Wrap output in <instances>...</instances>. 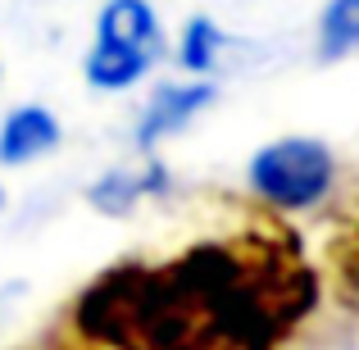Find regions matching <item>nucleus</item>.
<instances>
[{"instance_id":"obj_4","label":"nucleus","mask_w":359,"mask_h":350,"mask_svg":"<svg viewBox=\"0 0 359 350\" xmlns=\"http://www.w3.org/2000/svg\"><path fill=\"white\" fill-rule=\"evenodd\" d=\"M60 119L41 105H23L14 109L5 123H0V164L18 168V164H32V159L50 155L60 146Z\"/></svg>"},{"instance_id":"obj_8","label":"nucleus","mask_w":359,"mask_h":350,"mask_svg":"<svg viewBox=\"0 0 359 350\" xmlns=\"http://www.w3.org/2000/svg\"><path fill=\"white\" fill-rule=\"evenodd\" d=\"M359 51V0H327L318 14V60H341Z\"/></svg>"},{"instance_id":"obj_6","label":"nucleus","mask_w":359,"mask_h":350,"mask_svg":"<svg viewBox=\"0 0 359 350\" xmlns=\"http://www.w3.org/2000/svg\"><path fill=\"white\" fill-rule=\"evenodd\" d=\"M323 255H327V278H332L341 305L359 314V201L337 219Z\"/></svg>"},{"instance_id":"obj_9","label":"nucleus","mask_w":359,"mask_h":350,"mask_svg":"<svg viewBox=\"0 0 359 350\" xmlns=\"http://www.w3.org/2000/svg\"><path fill=\"white\" fill-rule=\"evenodd\" d=\"M164 187V168L159 164H150V173H137V177H128V173H109V177H100L96 187H91V205L96 210H105V214H123V210H132L137 205V196L141 191H159Z\"/></svg>"},{"instance_id":"obj_10","label":"nucleus","mask_w":359,"mask_h":350,"mask_svg":"<svg viewBox=\"0 0 359 350\" xmlns=\"http://www.w3.org/2000/svg\"><path fill=\"white\" fill-rule=\"evenodd\" d=\"M219 51H223V32L210 23V18H191L187 32H182V64L191 73H205L214 60H219Z\"/></svg>"},{"instance_id":"obj_3","label":"nucleus","mask_w":359,"mask_h":350,"mask_svg":"<svg viewBox=\"0 0 359 350\" xmlns=\"http://www.w3.org/2000/svg\"><path fill=\"white\" fill-rule=\"evenodd\" d=\"M96 41H118L128 51H141L146 60L164 55V32L146 0H105L96 18Z\"/></svg>"},{"instance_id":"obj_7","label":"nucleus","mask_w":359,"mask_h":350,"mask_svg":"<svg viewBox=\"0 0 359 350\" xmlns=\"http://www.w3.org/2000/svg\"><path fill=\"white\" fill-rule=\"evenodd\" d=\"M150 64L155 60H146L141 51H128V46H118V41H96L87 51L82 73H87V82L96 91H123V87H132V82L146 78Z\"/></svg>"},{"instance_id":"obj_2","label":"nucleus","mask_w":359,"mask_h":350,"mask_svg":"<svg viewBox=\"0 0 359 350\" xmlns=\"http://www.w3.org/2000/svg\"><path fill=\"white\" fill-rule=\"evenodd\" d=\"M332 150L314 137H282L269 141L250 159V187L269 210H309L332 191Z\"/></svg>"},{"instance_id":"obj_1","label":"nucleus","mask_w":359,"mask_h":350,"mask_svg":"<svg viewBox=\"0 0 359 350\" xmlns=\"http://www.w3.org/2000/svg\"><path fill=\"white\" fill-rule=\"evenodd\" d=\"M318 309V273L300 236L250 219L168 260L100 269L64 309V342L118 350H264Z\"/></svg>"},{"instance_id":"obj_11","label":"nucleus","mask_w":359,"mask_h":350,"mask_svg":"<svg viewBox=\"0 0 359 350\" xmlns=\"http://www.w3.org/2000/svg\"><path fill=\"white\" fill-rule=\"evenodd\" d=\"M0 210H5V187H0Z\"/></svg>"},{"instance_id":"obj_5","label":"nucleus","mask_w":359,"mask_h":350,"mask_svg":"<svg viewBox=\"0 0 359 350\" xmlns=\"http://www.w3.org/2000/svg\"><path fill=\"white\" fill-rule=\"evenodd\" d=\"M210 100H214V87H210V82H191V87H159L155 96H150L141 123H137V146L150 150L159 137L187 128V123L201 114Z\"/></svg>"}]
</instances>
